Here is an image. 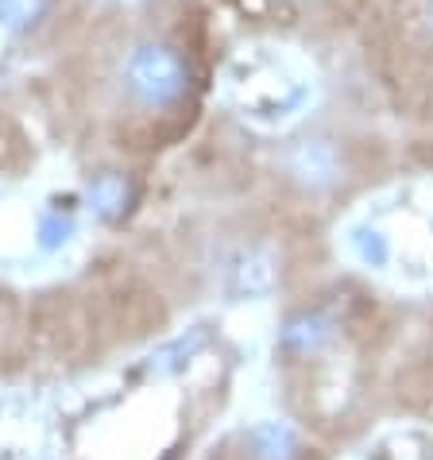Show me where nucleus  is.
Wrapping results in <instances>:
<instances>
[{"label": "nucleus", "mask_w": 433, "mask_h": 460, "mask_svg": "<svg viewBox=\"0 0 433 460\" xmlns=\"http://www.w3.org/2000/svg\"><path fill=\"white\" fill-rule=\"evenodd\" d=\"M178 74H182V66H178V58L167 47H144L132 58V78L144 89H151V93H167L178 82Z\"/></svg>", "instance_id": "f257e3e1"}, {"label": "nucleus", "mask_w": 433, "mask_h": 460, "mask_svg": "<svg viewBox=\"0 0 433 460\" xmlns=\"http://www.w3.org/2000/svg\"><path fill=\"white\" fill-rule=\"evenodd\" d=\"M43 8H47V0H0V23H8V28H28Z\"/></svg>", "instance_id": "f03ea898"}]
</instances>
